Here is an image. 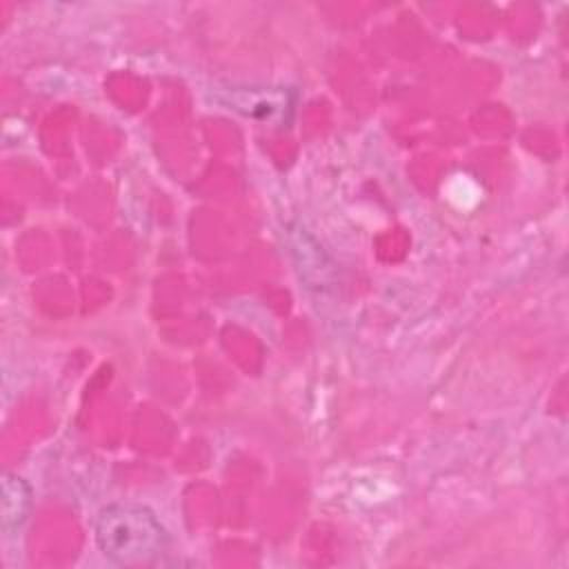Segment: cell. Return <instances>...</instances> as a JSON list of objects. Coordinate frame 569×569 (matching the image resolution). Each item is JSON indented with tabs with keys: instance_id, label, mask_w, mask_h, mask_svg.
<instances>
[{
	"instance_id": "cell-2",
	"label": "cell",
	"mask_w": 569,
	"mask_h": 569,
	"mask_svg": "<svg viewBox=\"0 0 569 569\" xmlns=\"http://www.w3.org/2000/svg\"><path fill=\"white\" fill-rule=\"evenodd\" d=\"M29 502H31V493L29 487L11 473H4L2 478V527L7 531L18 529L27 513H29Z\"/></svg>"
},
{
	"instance_id": "cell-1",
	"label": "cell",
	"mask_w": 569,
	"mask_h": 569,
	"mask_svg": "<svg viewBox=\"0 0 569 569\" xmlns=\"http://www.w3.org/2000/svg\"><path fill=\"white\" fill-rule=\"evenodd\" d=\"M100 551L124 567L153 562L167 547V533L158 518L140 505H111L96 522Z\"/></svg>"
}]
</instances>
